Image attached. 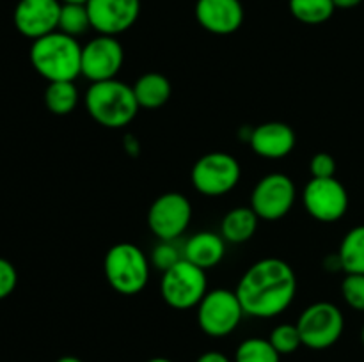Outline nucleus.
Segmentation results:
<instances>
[{
  "mask_svg": "<svg viewBox=\"0 0 364 362\" xmlns=\"http://www.w3.org/2000/svg\"><path fill=\"white\" fill-rule=\"evenodd\" d=\"M89 0H60V4H82V6H85Z\"/></svg>",
  "mask_w": 364,
  "mask_h": 362,
  "instance_id": "nucleus-33",
  "label": "nucleus"
},
{
  "mask_svg": "<svg viewBox=\"0 0 364 362\" xmlns=\"http://www.w3.org/2000/svg\"><path fill=\"white\" fill-rule=\"evenodd\" d=\"M132 89H134L139 106L146 110L160 109L169 102L171 94H173L169 78L162 73H156V71H149V73L139 77L135 84L132 85Z\"/></svg>",
  "mask_w": 364,
  "mask_h": 362,
  "instance_id": "nucleus-18",
  "label": "nucleus"
},
{
  "mask_svg": "<svg viewBox=\"0 0 364 362\" xmlns=\"http://www.w3.org/2000/svg\"><path fill=\"white\" fill-rule=\"evenodd\" d=\"M85 109L98 124L110 130H119L135 119L141 106L135 99L132 85L112 78L89 85L85 92Z\"/></svg>",
  "mask_w": 364,
  "mask_h": 362,
  "instance_id": "nucleus-3",
  "label": "nucleus"
},
{
  "mask_svg": "<svg viewBox=\"0 0 364 362\" xmlns=\"http://www.w3.org/2000/svg\"><path fill=\"white\" fill-rule=\"evenodd\" d=\"M336 9H352V7H358L363 0H333Z\"/></svg>",
  "mask_w": 364,
  "mask_h": 362,
  "instance_id": "nucleus-31",
  "label": "nucleus"
},
{
  "mask_svg": "<svg viewBox=\"0 0 364 362\" xmlns=\"http://www.w3.org/2000/svg\"><path fill=\"white\" fill-rule=\"evenodd\" d=\"M206 291V270L192 265L185 258L166 270L160 279V295L164 302L176 311L198 307Z\"/></svg>",
  "mask_w": 364,
  "mask_h": 362,
  "instance_id": "nucleus-5",
  "label": "nucleus"
},
{
  "mask_svg": "<svg viewBox=\"0 0 364 362\" xmlns=\"http://www.w3.org/2000/svg\"><path fill=\"white\" fill-rule=\"evenodd\" d=\"M196 18L205 31L228 35L244 23V6L240 0H198Z\"/></svg>",
  "mask_w": 364,
  "mask_h": 362,
  "instance_id": "nucleus-15",
  "label": "nucleus"
},
{
  "mask_svg": "<svg viewBox=\"0 0 364 362\" xmlns=\"http://www.w3.org/2000/svg\"><path fill=\"white\" fill-rule=\"evenodd\" d=\"M85 7L91 27L103 35L123 34L141 14V0H89Z\"/></svg>",
  "mask_w": 364,
  "mask_h": 362,
  "instance_id": "nucleus-13",
  "label": "nucleus"
},
{
  "mask_svg": "<svg viewBox=\"0 0 364 362\" xmlns=\"http://www.w3.org/2000/svg\"><path fill=\"white\" fill-rule=\"evenodd\" d=\"M244 309L237 297V291L217 287L206 291L198 305V325L206 336L226 337L237 330L244 318Z\"/></svg>",
  "mask_w": 364,
  "mask_h": 362,
  "instance_id": "nucleus-8",
  "label": "nucleus"
},
{
  "mask_svg": "<svg viewBox=\"0 0 364 362\" xmlns=\"http://www.w3.org/2000/svg\"><path fill=\"white\" fill-rule=\"evenodd\" d=\"M302 204L318 222H336L348 209V192L336 177H311L302 192Z\"/></svg>",
  "mask_w": 364,
  "mask_h": 362,
  "instance_id": "nucleus-11",
  "label": "nucleus"
},
{
  "mask_svg": "<svg viewBox=\"0 0 364 362\" xmlns=\"http://www.w3.org/2000/svg\"><path fill=\"white\" fill-rule=\"evenodd\" d=\"M288 6L291 16L306 25L326 23L336 11L333 0H290Z\"/></svg>",
  "mask_w": 364,
  "mask_h": 362,
  "instance_id": "nucleus-22",
  "label": "nucleus"
},
{
  "mask_svg": "<svg viewBox=\"0 0 364 362\" xmlns=\"http://www.w3.org/2000/svg\"><path fill=\"white\" fill-rule=\"evenodd\" d=\"M242 177V167L233 155L206 153L192 165V187L206 197H220L233 190Z\"/></svg>",
  "mask_w": 364,
  "mask_h": 362,
  "instance_id": "nucleus-7",
  "label": "nucleus"
},
{
  "mask_svg": "<svg viewBox=\"0 0 364 362\" xmlns=\"http://www.w3.org/2000/svg\"><path fill=\"white\" fill-rule=\"evenodd\" d=\"M89 28L92 27L91 20H89L87 7L82 6V4H63L59 16V28L57 31L77 38V35L85 34Z\"/></svg>",
  "mask_w": 364,
  "mask_h": 362,
  "instance_id": "nucleus-24",
  "label": "nucleus"
},
{
  "mask_svg": "<svg viewBox=\"0 0 364 362\" xmlns=\"http://www.w3.org/2000/svg\"><path fill=\"white\" fill-rule=\"evenodd\" d=\"M340 266L345 273H364V224L348 231L338 251Z\"/></svg>",
  "mask_w": 364,
  "mask_h": 362,
  "instance_id": "nucleus-20",
  "label": "nucleus"
},
{
  "mask_svg": "<svg viewBox=\"0 0 364 362\" xmlns=\"http://www.w3.org/2000/svg\"><path fill=\"white\" fill-rule=\"evenodd\" d=\"M302 346L309 350H327L343 336L345 316L333 302H315L301 312L297 319Z\"/></svg>",
  "mask_w": 364,
  "mask_h": 362,
  "instance_id": "nucleus-6",
  "label": "nucleus"
},
{
  "mask_svg": "<svg viewBox=\"0 0 364 362\" xmlns=\"http://www.w3.org/2000/svg\"><path fill=\"white\" fill-rule=\"evenodd\" d=\"M196 362H231L230 357H226V355L223 353V351H205V353H201L198 357V361Z\"/></svg>",
  "mask_w": 364,
  "mask_h": 362,
  "instance_id": "nucleus-30",
  "label": "nucleus"
},
{
  "mask_svg": "<svg viewBox=\"0 0 364 362\" xmlns=\"http://www.w3.org/2000/svg\"><path fill=\"white\" fill-rule=\"evenodd\" d=\"M259 216L251 206H237L224 215L220 222V236L226 243H245L258 231Z\"/></svg>",
  "mask_w": 364,
  "mask_h": 362,
  "instance_id": "nucleus-19",
  "label": "nucleus"
},
{
  "mask_svg": "<svg viewBox=\"0 0 364 362\" xmlns=\"http://www.w3.org/2000/svg\"><path fill=\"white\" fill-rule=\"evenodd\" d=\"M235 362H281V355L269 339L249 337L238 344Z\"/></svg>",
  "mask_w": 364,
  "mask_h": 362,
  "instance_id": "nucleus-23",
  "label": "nucleus"
},
{
  "mask_svg": "<svg viewBox=\"0 0 364 362\" xmlns=\"http://www.w3.org/2000/svg\"><path fill=\"white\" fill-rule=\"evenodd\" d=\"M341 295L348 307L364 312V273H347L341 283Z\"/></svg>",
  "mask_w": 364,
  "mask_h": 362,
  "instance_id": "nucleus-26",
  "label": "nucleus"
},
{
  "mask_svg": "<svg viewBox=\"0 0 364 362\" xmlns=\"http://www.w3.org/2000/svg\"><path fill=\"white\" fill-rule=\"evenodd\" d=\"M57 362H84V361L78 357H75V355H64V357H60Z\"/></svg>",
  "mask_w": 364,
  "mask_h": 362,
  "instance_id": "nucleus-32",
  "label": "nucleus"
},
{
  "mask_svg": "<svg viewBox=\"0 0 364 362\" xmlns=\"http://www.w3.org/2000/svg\"><path fill=\"white\" fill-rule=\"evenodd\" d=\"M309 172L311 177H336V160L329 153H316L309 160Z\"/></svg>",
  "mask_w": 364,
  "mask_h": 362,
  "instance_id": "nucleus-28",
  "label": "nucleus"
},
{
  "mask_svg": "<svg viewBox=\"0 0 364 362\" xmlns=\"http://www.w3.org/2000/svg\"><path fill=\"white\" fill-rule=\"evenodd\" d=\"M60 0H20L14 7L16 31L28 39H39L59 28Z\"/></svg>",
  "mask_w": 364,
  "mask_h": 362,
  "instance_id": "nucleus-14",
  "label": "nucleus"
},
{
  "mask_svg": "<svg viewBox=\"0 0 364 362\" xmlns=\"http://www.w3.org/2000/svg\"><path fill=\"white\" fill-rule=\"evenodd\" d=\"M45 105L55 116H68L78 105V89L75 82H50L45 91Z\"/></svg>",
  "mask_w": 364,
  "mask_h": 362,
  "instance_id": "nucleus-21",
  "label": "nucleus"
},
{
  "mask_svg": "<svg viewBox=\"0 0 364 362\" xmlns=\"http://www.w3.org/2000/svg\"><path fill=\"white\" fill-rule=\"evenodd\" d=\"M297 144L294 128L281 121H269L256 126L249 135V146L258 156L267 160H281L290 155Z\"/></svg>",
  "mask_w": 364,
  "mask_h": 362,
  "instance_id": "nucleus-16",
  "label": "nucleus"
},
{
  "mask_svg": "<svg viewBox=\"0 0 364 362\" xmlns=\"http://www.w3.org/2000/svg\"><path fill=\"white\" fill-rule=\"evenodd\" d=\"M269 341L279 355L295 353L302 346L301 334H299L297 325H294V323H281V325L274 327Z\"/></svg>",
  "mask_w": 364,
  "mask_h": 362,
  "instance_id": "nucleus-25",
  "label": "nucleus"
},
{
  "mask_svg": "<svg viewBox=\"0 0 364 362\" xmlns=\"http://www.w3.org/2000/svg\"><path fill=\"white\" fill-rule=\"evenodd\" d=\"M123 62L124 50L116 35L98 34L82 46V77L91 84L116 78Z\"/></svg>",
  "mask_w": 364,
  "mask_h": 362,
  "instance_id": "nucleus-12",
  "label": "nucleus"
},
{
  "mask_svg": "<svg viewBox=\"0 0 364 362\" xmlns=\"http://www.w3.org/2000/svg\"><path fill=\"white\" fill-rule=\"evenodd\" d=\"M146 362H174V361H171V358H167V357H153Z\"/></svg>",
  "mask_w": 364,
  "mask_h": 362,
  "instance_id": "nucleus-34",
  "label": "nucleus"
},
{
  "mask_svg": "<svg viewBox=\"0 0 364 362\" xmlns=\"http://www.w3.org/2000/svg\"><path fill=\"white\" fill-rule=\"evenodd\" d=\"M361 341H363V344H364V327H363V330H361Z\"/></svg>",
  "mask_w": 364,
  "mask_h": 362,
  "instance_id": "nucleus-35",
  "label": "nucleus"
},
{
  "mask_svg": "<svg viewBox=\"0 0 364 362\" xmlns=\"http://www.w3.org/2000/svg\"><path fill=\"white\" fill-rule=\"evenodd\" d=\"M18 284V272L11 261L0 258V300L9 297Z\"/></svg>",
  "mask_w": 364,
  "mask_h": 362,
  "instance_id": "nucleus-29",
  "label": "nucleus"
},
{
  "mask_svg": "<svg viewBox=\"0 0 364 362\" xmlns=\"http://www.w3.org/2000/svg\"><path fill=\"white\" fill-rule=\"evenodd\" d=\"M183 258L192 265L203 270H210L219 265L226 254V240L220 234L212 231H201L196 233L185 241Z\"/></svg>",
  "mask_w": 364,
  "mask_h": 362,
  "instance_id": "nucleus-17",
  "label": "nucleus"
},
{
  "mask_svg": "<svg viewBox=\"0 0 364 362\" xmlns=\"http://www.w3.org/2000/svg\"><path fill=\"white\" fill-rule=\"evenodd\" d=\"M148 256L135 243L121 241L107 251L103 259V272L109 286L119 295L141 293L149 280Z\"/></svg>",
  "mask_w": 364,
  "mask_h": 362,
  "instance_id": "nucleus-4",
  "label": "nucleus"
},
{
  "mask_svg": "<svg viewBox=\"0 0 364 362\" xmlns=\"http://www.w3.org/2000/svg\"><path fill=\"white\" fill-rule=\"evenodd\" d=\"M31 64L45 80L75 82L82 75V46L73 35L50 32L32 41Z\"/></svg>",
  "mask_w": 364,
  "mask_h": 362,
  "instance_id": "nucleus-2",
  "label": "nucleus"
},
{
  "mask_svg": "<svg viewBox=\"0 0 364 362\" xmlns=\"http://www.w3.org/2000/svg\"><path fill=\"white\" fill-rule=\"evenodd\" d=\"M180 259H183V252L178 251L174 241H159V245L153 248L149 263L164 273L166 270H169L171 266L176 265Z\"/></svg>",
  "mask_w": 364,
  "mask_h": 362,
  "instance_id": "nucleus-27",
  "label": "nucleus"
},
{
  "mask_svg": "<svg viewBox=\"0 0 364 362\" xmlns=\"http://www.w3.org/2000/svg\"><path fill=\"white\" fill-rule=\"evenodd\" d=\"M192 204L180 192H166L148 209V227L160 241H174L188 229Z\"/></svg>",
  "mask_w": 364,
  "mask_h": 362,
  "instance_id": "nucleus-9",
  "label": "nucleus"
},
{
  "mask_svg": "<svg viewBox=\"0 0 364 362\" xmlns=\"http://www.w3.org/2000/svg\"><path fill=\"white\" fill-rule=\"evenodd\" d=\"M297 199L294 180L283 172H270L255 185L251 208L263 220H279L291 212Z\"/></svg>",
  "mask_w": 364,
  "mask_h": 362,
  "instance_id": "nucleus-10",
  "label": "nucleus"
},
{
  "mask_svg": "<svg viewBox=\"0 0 364 362\" xmlns=\"http://www.w3.org/2000/svg\"><path fill=\"white\" fill-rule=\"evenodd\" d=\"M235 291L245 314L263 319L276 318L294 302L297 275L283 259L265 258L245 270Z\"/></svg>",
  "mask_w": 364,
  "mask_h": 362,
  "instance_id": "nucleus-1",
  "label": "nucleus"
}]
</instances>
